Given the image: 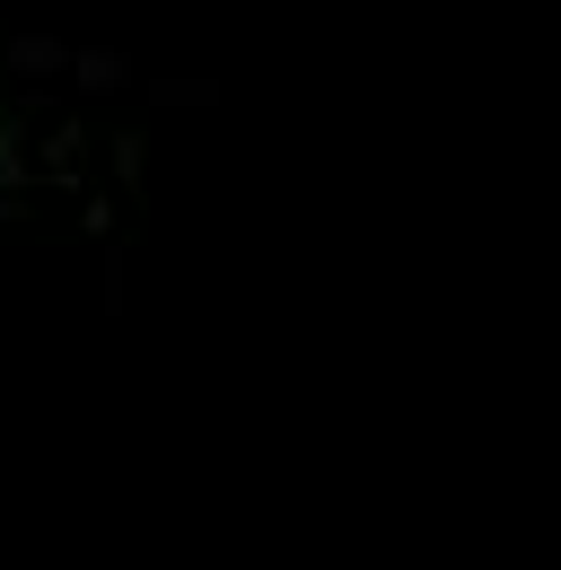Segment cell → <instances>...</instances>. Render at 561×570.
I'll return each mask as SVG.
<instances>
[{
    "mask_svg": "<svg viewBox=\"0 0 561 570\" xmlns=\"http://www.w3.org/2000/svg\"><path fill=\"white\" fill-rule=\"evenodd\" d=\"M79 149H88V132H79V115H62V124L45 132V176H53V167H79Z\"/></svg>",
    "mask_w": 561,
    "mask_h": 570,
    "instance_id": "3957f363",
    "label": "cell"
},
{
    "mask_svg": "<svg viewBox=\"0 0 561 570\" xmlns=\"http://www.w3.org/2000/svg\"><path fill=\"white\" fill-rule=\"evenodd\" d=\"M27 185V124H0V194Z\"/></svg>",
    "mask_w": 561,
    "mask_h": 570,
    "instance_id": "277c9868",
    "label": "cell"
},
{
    "mask_svg": "<svg viewBox=\"0 0 561 570\" xmlns=\"http://www.w3.org/2000/svg\"><path fill=\"white\" fill-rule=\"evenodd\" d=\"M70 79H79V97H115V88H132V62H124L115 45H79V53H70Z\"/></svg>",
    "mask_w": 561,
    "mask_h": 570,
    "instance_id": "7a4b0ae2",
    "label": "cell"
},
{
    "mask_svg": "<svg viewBox=\"0 0 561 570\" xmlns=\"http://www.w3.org/2000/svg\"><path fill=\"white\" fill-rule=\"evenodd\" d=\"M0 62L27 79V88H53V79L70 71V45L62 36H0Z\"/></svg>",
    "mask_w": 561,
    "mask_h": 570,
    "instance_id": "6da1fadb",
    "label": "cell"
},
{
    "mask_svg": "<svg viewBox=\"0 0 561 570\" xmlns=\"http://www.w3.org/2000/svg\"><path fill=\"white\" fill-rule=\"evenodd\" d=\"M219 79H158V106H210Z\"/></svg>",
    "mask_w": 561,
    "mask_h": 570,
    "instance_id": "5b68a950",
    "label": "cell"
},
{
    "mask_svg": "<svg viewBox=\"0 0 561 570\" xmlns=\"http://www.w3.org/2000/svg\"><path fill=\"white\" fill-rule=\"evenodd\" d=\"M115 176H124V194H140V132H115Z\"/></svg>",
    "mask_w": 561,
    "mask_h": 570,
    "instance_id": "8992f818",
    "label": "cell"
}]
</instances>
